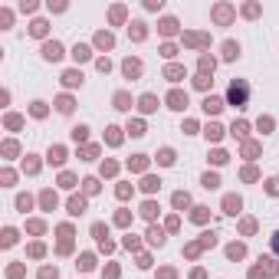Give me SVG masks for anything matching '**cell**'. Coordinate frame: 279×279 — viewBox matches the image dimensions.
I'll return each mask as SVG.
<instances>
[{"mask_svg":"<svg viewBox=\"0 0 279 279\" xmlns=\"http://www.w3.org/2000/svg\"><path fill=\"white\" fill-rule=\"evenodd\" d=\"M204 106H207V112H217V109H220V102H217V99H207Z\"/></svg>","mask_w":279,"mask_h":279,"instance_id":"obj_3","label":"cell"},{"mask_svg":"<svg viewBox=\"0 0 279 279\" xmlns=\"http://www.w3.org/2000/svg\"><path fill=\"white\" fill-rule=\"evenodd\" d=\"M230 102H236V106L247 102V86H243V82H233V86H230Z\"/></svg>","mask_w":279,"mask_h":279,"instance_id":"obj_1","label":"cell"},{"mask_svg":"<svg viewBox=\"0 0 279 279\" xmlns=\"http://www.w3.org/2000/svg\"><path fill=\"white\" fill-rule=\"evenodd\" d=\"M59 56H62L59 43H50V46H46V59H59Z\"/></svg>","mask_w":279,"mask_h":279,"instance_id":"obj_2","label":"cell"},{"mask_svg":"<svg viewBox=\"0 0 279 279\" xmlns=\"http://www.w3.org/2000/svg\"><path fill=\"white\" fill-rule=\"evenodd\" d=\"M273 243H276V253H279V233H276V240H273Z\"/></svg>","mask_w":279,"mask_h":279,"instance_id":"obj_4","label":"cell"}]
</instances>
